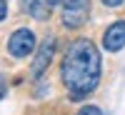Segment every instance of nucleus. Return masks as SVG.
<instances>
[{
  "mask_svg": "<svg viewBox=\"0 0 125 115\" xmlns=\"http://www.w3.org/2000/svg\"><path fill=\"white\" fill-rule=\"evenodd\" d=\"M60 78L73 100H83L100 83V53L88 38L73 40L60 65Z\"/></svg>",
  "mask_w": 125,
  "mask_h": 115,
  "instance_id": "1",
  "label": "nucleus"
},
{
  "mask_svg": "<svg viewBox=\"0 0 125 115\" xmlns=\"http://www.w3.org/2000/svg\"><path fill=\"white\" fill-rule=\"evenodd\" d=\"M90 15V0H65L62 3V28L75 30Z\"/></svg>",
  "mask_w": 125,
  "mask_h": 115,
  "instance_id": "2",
  "label": "nucleus"
},
{
  "mask_svg": "<svg viewBox=\"0 0 125 115\" xmlns=\"http://www.w3.org/2000/svg\"><path fill=\"white\" fill-rule=\"evenodd\" d=\"M35 48H38L35 45V35H33V30H28V28L15 30V33L10 35V40H8V53L13 58H28Z\"/></svg>",
  "mask_w": 125,
  "mask_h": 115,
  "instance_id": "3",
  "label": "nucleus"
},
{
  "mask_svg": "<svg viewBox=\"0 0 125 115\" xmlns=\"http://www.w3.org/2000/svg\"><path fill=\"white\" fill-rule=\"evenodd\" d=\"M53 53H55V38H48L40 43L38 53H35V60H33V68H30V75H33L35 80L43 75V73L48 70L50 60H53Z\"/></svg>",
  "mask_w": 125,
  "mask_h": 115,
  "instance_id": "4",
  "label": "nucleus"
},
{
  "mask_svg": "<svg viewBox=\"0 0 125 115\" xmlns=\"http://www.w3.org/2000/svg\"><path fill=\"white\" fill-rule=\"evenodd\" d=\"M103 48H105L108 53H118V50L125 48V20L113 23L105 33H103Z\"/></svg>",
  "mask_w": 125,
  "mask_h": 115,
  "instance_id": "5",
  "label": "nucleus"
},
{
  "mask_svg": "<svg viewBox=\"0 0 125 115\" xmlns=\"http://www.w3.org/2000/svg\"><path fill=\"white\" fill-rule=\"evenodd\" d=\"M23 10H28L38 20H48L50 15V3L48 0H23Z\"/></svg>",
  "mask_w": 125,
  "mask_h": 115,
  "instance_id": "6",
  "label": "nucleus"
},
{
  "mask_svg": "<svg viewBox=\"0 0 125 115\" xmlns=\"http://www.w3.org/2000/svg\"><path fill=\"white\" fill-rule=\"evenodd\" d=\"M78 115H103V110L95 108V105H85V108H80V110H78Z\"/></svg>",
  "mask_w": 125,
  "mask_h": 115,
  "instance_id": "7",
  "label": "nucleus"
},
{
  "mask_svg": "<svg viewBox=\"0 0 125 115\" xmlns=\"http://www.w3.org/2000/svg\"><path fill=\"white\" fill-rule=\"evenodd\" d=\"M103 5H105V8H120L123 0H103Z\"/></svg>",
  "mask_w": 125,
  "mask_h": 115,
  "instance_id": "8",
  "label": "nucleus"
},
{
  "mask_svg": "<svg viewBox=\"0 0 125 115\" xmlns=\"http://www.w3.org/2000/svg\"><path fill=\"white\" fill-rule=\"evenodd\" d=\"M8 15V3H5V0H0V20H3Z\"/></svg>",
  "mask_w": 125,
  "mask_h": 115,
  "instance_id": "9",
  "label": "nucleus"
},
{
  "mask_svg": "<svg viewBox=\"0 0 125 115\" xmlns=\"http://www.w3.org/2000/svg\"><path fill=\"white\" fill-rule=\"evenodd\" d=\"M8 93V85H5V80H3V75H0V100H3V95Z\"/></svg>",
  "mask_w": 125,
  "mask_h": 115,
  "instance_id": "10",
  "label": "nucleus"
},
{
  "mask_svg": "<svg viewBox=\"0 0 125 115\" xmlns=\"http://www.w3.org/2000/svg\"><path fill=\"white\" fill-rule=\"evenodd\" d=\"M48 3H50V5H62L65 0H48Z\"/></svg>",
  "mask_w": 125,
  "mask_h": 115,
  "instance_id": "11",
  "label": "nucleus"
}]
</instances>
